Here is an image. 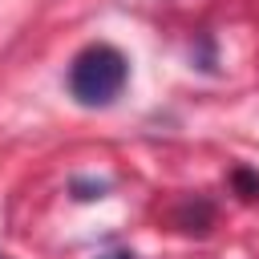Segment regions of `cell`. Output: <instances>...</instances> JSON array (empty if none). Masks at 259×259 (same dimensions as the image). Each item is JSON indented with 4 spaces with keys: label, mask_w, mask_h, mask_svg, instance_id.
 Masks as SVG:
<instances>
[{
    "label": "cell",
    "mask_w": 259,
    "mask_h": 259,
    "mask_svg": "<svg viewBox=\"0 0 259 259\" xmlns=\"http://www.w3.org/2000/svg\"><path fill=\"white\" fill-rule=\"evenodd\" d=\"M130 81V61L121 49L113 45H85L73 65H69V93L77 105H89V109H101V105H113L121 97Z\"/></svg>",
    "instance_id": "1"
},
{
    "label": "cell",
    "mask_w": 259,
    "mask_h": 259,
    "mask_svg": "<svg viewBox=\"0 0 259 259\" xmlns=\"http://www.w3.org/2000/svg\"><path fill=\"white\" fill-rule=\"evenodd\" d=\"M0 259H4V255H0Z\"/></svg>",
    "instance_id": "4"
},
{
    "label": "cell",
    "mask_w": 259,
    "mask_h": 259,
    "mask_svg": "<svg viewBox=\"0 0 259 259\" xmlns=\"http://www.w3.org/2000/svg\"><path fill=\"white\" fill-rule=\"evenodd\" d=\"M231 182L243 190V198H259V174H251L247 166H239V170L231 174Z\"/></svg>",
    "instance_id": "2"
},
{
    "label": "cell",
    "mask_w": 259,
    "mask_h": 259,
    "mask_svg": "<svg viewBox=\"0 0 259 259\" xmlns=\"http://www.w3.org/2000/svg\"><path fill=\"white\" fill-rule=\"evenodd\" d=\"M105 259H134L130 251H117V255H105Z\"/></svg>",
    "instance_id": "3"
}]
</instances>
